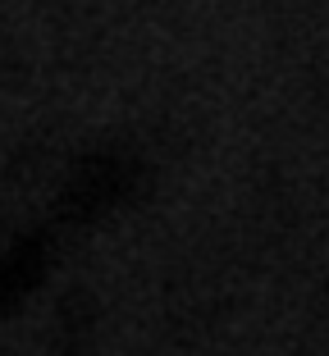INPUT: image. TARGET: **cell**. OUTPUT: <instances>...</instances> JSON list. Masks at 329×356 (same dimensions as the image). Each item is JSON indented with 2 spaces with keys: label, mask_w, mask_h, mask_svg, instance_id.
Returning <instances> with one entry per match:
<instances>
[{
  "label": "cell",
  "mask_w": 329,
  "mask_h": 356,
  "mask_svg": "<svg viewBox=\"0 0 329 356\" xmlns=\"http://www.w3.org/2000/svg\"><path fill=\"white\" fill-rule=\"evenodd\" d=\"M133 183H138V169L128 165L124 156H92V160H83V165L74 169L60 210L69 215V220H92V215H101V210L119 206V201L133 192Z\"/></svg>",
  "instance_id": "1"
},
{
  "label": "cell",
  "mask_w": 329,
  "mask_h": 356,
  "mask_svg": "<svg viewBox=\"0 0 329 356\" xmlns=\"http://www.w3.org/2000/svg\"><path fill=\"white\" fill-rule=\"evenodd\" d=\"M46 274V242L42 238H23L10 252H0V311L37 288V279Z\"/></svg>",
  "instance_id": "2"
}]
</instances>
